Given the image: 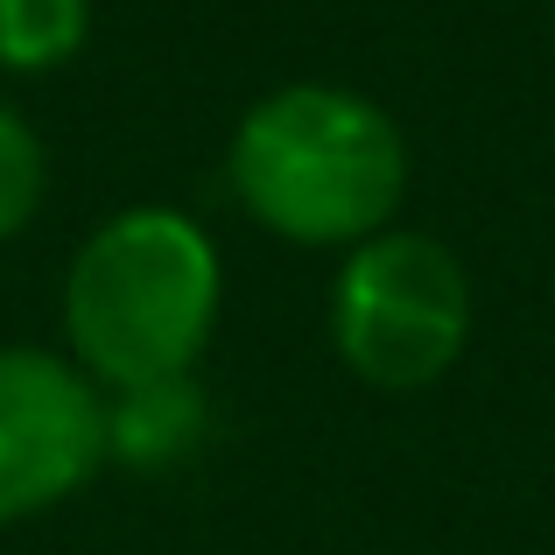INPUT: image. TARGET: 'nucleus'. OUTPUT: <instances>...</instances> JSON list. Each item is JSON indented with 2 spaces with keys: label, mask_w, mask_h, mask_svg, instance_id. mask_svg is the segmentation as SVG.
Masks as SVG:
<instances>
[{
  "label": "nucleus",
  "mask_w": 555,
  "mask_h": 555,
  "mask_svg": "<svg viewBox=\"0 0 555 555\" xmlns=\"http://www.w3.org/2000/svg\"><path fill=\"white\" fill-rule=\"evenodd\" d=\"M225 183L260 232L310 254H352L401 218L408 134L352 85H274L232 127Z\"/></svg>",
  "instance_id": "nucleus-1"
},
{
  "label": "nucleus",
  "mask_w": 555,
  "mask_h": 555,
  "mask_svg": "<svg viewBox=\"0 0 555 555\" xmlns=\"http://www.w3.org/2000/svg\"><path fill=\"white\" fill-rule=\"evenodd\" d=\"M225 310V254L177 204L99 218L64 268V345L99 393L197 373Z\"/></svg>",
  "instance_id": "nucleus-2"
},
{
  "label": "nucleus",
  "mask_w": 555,
  "mask_h": 555,
  "mask_svg": "<svg viewBox=\"0 0 555 555\" xmlns=\"http://www.w3.org/2000/svg\"><path fill=\"white\" fill-rule=\"evenodd\" d=\"M324 331L359 387L422 393L472 345V274L436 232L387 225L338 260Z\"/></svg>",
  "instance_id": "nucleus-3"
},
{
  "label": "nucleus",
  "mask_w": 555,
  "mask_h": 555,
  "mask_svg": "<svg viewBox=\"0 0 555 555\" xmlns=\"http://www.w3.org/2000/svg\"><path fill=\"white\" fill-rule=\"evenodd\" d=\"M106 472V393L70 352L0 345V528L56 514Z\"/></svg>",
  "instance_id": "nucleus-4"
},
{
  "label": "nucleus",
  "mask_w": 555,
  "mask_h": 555,
  "mask_svg": "<svg viewBox=\"0 0 555 555\" xmlns=\"http://www.w3.org/2000/svg\"><path fill=\"white\" fill-rule=\"evenodd\" d=\"M204 436H211V393L197 373L106 393V464H120V472H177L204 450Z\"/></svg>",
  "instance_id": "nucleus-5"
},
{
  "label": "nucleus",
  "mask_w": 555,
  "mask_h": 555,
  "mask_svg": "<svg viewBox=\"0 0 555 555\" xmlns=\"http://www.w3.org/2000/svg\"><path fill=\"white\" fill-rule=\"evenodd\" d=\"M92 0H0V70L50 78L92 42Z\"/></svg>",
  "instance_id": "nucleus-6"
},
{
  "label": "nucleus",
  "mask_w": 555,
  "mask_h": 555,
  "mask_svg": "<svg viewBox=\"0 0 555 555\" xmlns=\"http://www.w3.org/2000/svg\"><path fill=\"white\" fill-rule=\"evenodd\" d=\"M42 190H50V149H42V134L0 99V246L28 232V218L42 211Z\"/></svg>",
  "instance_id": "nucleus-7"
}]
</instances>
